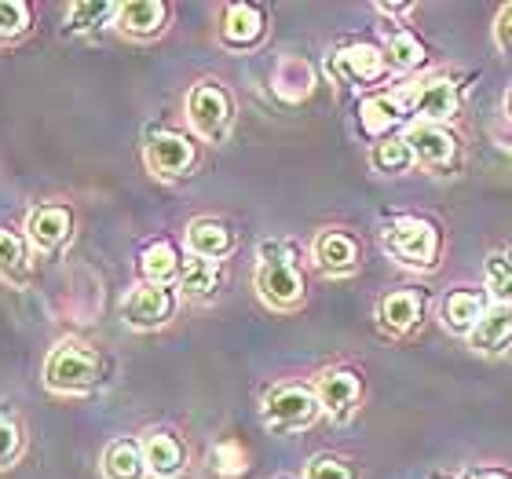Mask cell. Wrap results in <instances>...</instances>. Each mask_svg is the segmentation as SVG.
<instances>
[{"mask_svg":"<svg viewBox=\"0 0 512 479\" xmlns=\"http://www.w3.org/2000/svg\"><path fill=\"white\" fill-rule=\"evenodd\" d=\"M406 118H410V110H406L403 96H392V92H377L359 103V128L370 139H388Z\"/></svg>","mask_w":512,"mask_h":479,"instance_id":"obj_12","label":"cell"},{"mask_svg":"<svg viewBox=\"0 0 512 479\" xmlns=\"http://www.w3.org/2000/svg\"><path fill=\"white\" fill-rule=\"evenodd\" d=\"M139 271H143L147 286H169L172 278H180V256H176V249L169 242H154L143 249Z\"/></svg>","mask_w":512,"mask_h":479,"instance_id":"obj_26","label":"cell"},{"mask_svg":"<svg viewBox=\"0 0 512 479\" xmlns=\"http://www.w3.org/2000/svg\"><path fill=\"white\" fill-rule=\"evenodd\" d=\"M304 479H359V469L337 454H315L304 469Z\"/></svg>","mask_w":512,"mask_h":479,"instance_id":"obj_31","label":"cell"},{"mask_svg":"<svg viewBox=\"0 0 512 479\" xmlns=\"http://www.w3.org/2000/svg\"><path fill=\"white\" fill-rule=\"evenodd\" d=\"M30 30V4L26 0H0V41H15Z\"/></svg>","mask_w":512,"mask_h":479,"instance_id":"obj_32","label":"cell"},{"mask_svg":"<svg viewBox=\"0 0 512 479\" xmlns=\"http://www.w3.org/2000/svg\"><path fill=\"white\" fill-rule=\"evenodd\" d=\"M205 469L213 479H242L249 472V450L238 439H220L205 454Z\"/></svg>","mask_w":512,"mask_h":479,"instance_id":"obj_23","label":"cell"},{"mask_svg":"<svg viewBox=\"0 0 512 479\" xmlns=\"http://www.w3.org/2000/svg\"><path fill=\"white\" fill-rule=\"evenodd\" d=\"M275 479H304V476H275Z\"/></svg>","mask_w":512,"mask_h":479,"instance_id":"obj_39","label":"cell"},{"mask_svg":"<svg viewBox=\"0 0 512 479\" xmlns=\"http://www.w3.org/2000/svg\"><path fill=\"white\" fill-rule=\"evenodd\" d=\"M311 256H315L319 271H326V275H352L355 267H359V242L348 231L330 227V231H322L315 238Z\"/></svg>","mask_w":512,"mask_h":479,"instance_id":"obj_14","label":"cell"},{"mask_svg":"<svg viewBox=\"0 0 512 479\" xmlns=\"http://www.w3.org/2000/svg\"><path fill=\"white\" fill-rule=\"evenodd\" d=\"M0 275L4 278L26 275V249H22V238L11 235V231H0Z\"/></svg>","mask_w":512,"mask_h":479,"instance_id":"obj_33","label":"cell"},{"mask_svg":"<svg viewBox=\"0 0 512 479\" xmlns=\"http://www.w3.org/2000/svg\"><path fill=\"white\" fill-rule=\"evenodd\" d=\"M165 19H169V8L161 0H128V4H118L114 26L128 37H154L165 30Z\"/></svg>","mask_w":512,"mask_h":479,"instance_id":"obj_20","label":"cell"},{"mask_svg":"<svg viewBox=\"0 0 512 479\" xmlns=\"http://www.w3.org/2000/svg\"><path fill=\"white\" fill-rule=\"evenodd\" d=\"M370 165L381 176H403V172L414 169L417 161L406 136H388V139H377L374 147H370Z\"/></svg>","mask_w":512,"mask_h":479,"instance_id":"obj_24","label":"cell"},{"mask_svg":"<svg viewBox=\"0 0 512 479\" xmlns=\"http://www.w3.org/2000/svg\"><path fill=\"white\" fill-rule=\"evenodd\" d=\"M187 121H191V128L202 139L224 143L227 132H231V121H235V103H231V96L216 81H202L187 96Z\"/></svg>","mask_w":512,"mask_h":479,"instance_id":"obj_6","label":"cell"},{"mask_svg":"<svg viewBox=\"0 0 512 479\" xmlns=\"http://www.w3.org/2000/svg\"><path fill=\"white\" fill-rule=\"evenodd\" d=\"M216 286H220V267L213 260H202V256H191L187 264L180 267V289L183 297L205 300L213 297Z\"/></svg>","mask_w":512,"mask_h":479,"instance_id":"obj_27","label":"cell"},{"mask_svg":"<svg viewBox=\"0 0 512 479\" xmlns=\"http://www.w3.org/2000/svg\"><path fill=\"white\" fill-rule=\"evenodd\" d=\"M384 253L399 260L403 267L414 271H432L439 267V253H443V235L439 227L425 216H399L395 224L384 227L381 235Z\"/></svg>","mask_w":512,"mask_h":479,"instance_id":"obj_2","label":"cell"},{"mask_svg":"<svg viewBox=\"0 0 512 479\" xmlns=\"http://www.w3.org/2000/svg\"><path fill=\"white\" fill-rule=\"evenodd\" d=\"M264 11L256 4H231L224 11V26H220V37H224L227 48H253L260 37H264Z\"/></svg>","mask_w":512,"mask_h":479,"instance_id":"obj_21","label":"cell"},{"mask_svg":"<svg viewBox=\"0 0 512 479\" xmlns=\"http://www.w3.org/2000/svg\"><path fill=\"white\" fill-rule=\"evenodd\" d=\"M176 311V293L169 286H136L121 300V319L132 330H158L172 319Z\"/></svg>","mask_w":512,"mask_h":479,"instance_id":"obj_8","label":"cell"},{"mask_svg":"<svg viewBox=\"0 0 512 479\" xmlns=\"http://www.w3.org/2000/svg\"><path fill=\"white\" fill-rule=\"evenodd\" d=\"M487 308H491L487 293H480V289H450L447 297H443L439 315H443V326L450 333H472Z\"/></svg>","mask_w":512,"mask_h":479,"instance_id":"obj_19","label":"cell"},{"mask_svg":"<svg viewBox=\"0 0 512 479\" xmlns=\"http://www.w3.org/2000/svg\"><path fill=\"white\" fill-rule=\"evenodd\" d=\"M384 70H388V59L377 44H348L341 52H333L330 59V74L337 81H348V85H370V81H381Z\"/></svg>","mask_w":512,"mask_h":479,"instance_id":"obj_11","label":"cell"},{"mask_svg":"<svg viewBox=\"0 0 512 479\" xmlns=\"http://www.w3.org/2000/svg\"><path fill=\"white\" fill-rule=\"evenodd\" d=\"M469 344L480 355H502L512 344V304L494 300L491 308L483 311V319L476 322V330L469 333Z\"/></svg>","mask_w":512,"mask_h":479,"instance_id":"obj_16","label":"cell"},{"mask_svg":"<svg viewBox=\"0 0 512 479\" xmlns=\"http://www.w3.org/2000/svg\"><path fill=\"white\" fill-rule=\"evenodd\" d=\"M461 479H512V476H509V472H502V469H483V465H476V469L461 472Z\"/></svg>","mask_w":512,"mask_h":479,"instance_id":"obj_36","label":"cell"},{"mask_svg":"<svg viewBox=\"0 0 512 479\" xmlns=\"http://www.w3.org/2000/svg\"><path fill=\"white\" fill-rule=\"evenodd\" d=\"M421 315H425V293H417V289H395V293L381 297V304H377V322L392 337L417 330Z\"/></svg>","mask_w":512,"mask_h":479,"instance_id":"obj_13","label":"cell"},{"mask_svg":"<svg viewBox=\"0 0 512 479\" xmlns=\"http://www.w3.org/2000/svg\"><path fill=\"white\" fill-rule=\"evenodd\" d=\"M406 103V110L414 114L417 121H432V125H443L461 110V92L450 77L436 74L425 77V81H414V85L399 92Z\"/></svg>","mask_w":512,"mask_h":479,"instance_id":"obj_7","label":"cell"},{"mask_svg":"<svg viewBox=\"0 0 512 479\" xmlns=\"http://www.w3.org/2000/svg\"><path fill=\"white\" fill-rule=\"evenodd\" d=\"M494 44L502 55H512V4H505L494 19Z\"/></svg>","mask_w":512,"mask_h":479,"instance_id":"obj_35","label":"cell"},{"mask_svg":"<svg viewBox=\"0 0 512 479\" xmlns=\"http://www.w3.org/2000/svg\"><path fill=\"white\" fill-rule=\"evenodd\" d=\"M406 143L414 150V161L432 176H454L461 165V139L447 125L432 121H410L406 125Z\"/></svg>","mask_w":512,"mask_h":479,"instance_id":"obj_5","label":"cell"},{"mask_svg":"<svg viewBox=\"0 0 512 479\" xmlns=\"http://www.w3.org/2000/svg\"><path fill=\"white\" fill-rule=\"evenodd\" d=\"M187 249L191 256H202V260H224L231 249H235V231L224 224V220H213V216H198L187 227Z\"/></svg>","mask_w":512,"mask_h":479,"instance_id":"obj_17","label":"cell"},{"mask_svg":"<svg viewBox=\"0 0 512 479\" xmlns=\"http://www.w3.org/2000/svg\"><path fill=\"white\" fill-rule=\"evenodd\" d=\"M487 286H491L494 300L512 304V249L487 256Z\"/></svg>","mask_w":512,"mask_h":479,"instance_id":"obj_29","label":"cell"},{"mask_svg":"<svg viewBox=\"0 0 512 479\" xmlns=\"http://www.w3.org/2000/svg\"><path fill=\"white\" fill-rule=\"evenodd\" d=\"M256 293L264 304L278 311L297 308L304 300V275L297 267V253L286 242L260 245V264H256Z\"/></svg>","mask_w":512,"mask_h":479,"instance_id":"obj_1","label":"cell"},{"mask_svg":"<svg viewBox=\"0 0 512 479\" xmlns=\"http://www.w3.org/2000/svg\"><path fill=\"white\" fill-rule=\"evenodd\" d=\"M502 110H505V118L512 121V88L505 92V99H502Z\"/></svg>","mask_w":512,"mask_h":479,"instance_id":"obj_38","label":"cell"},{"mask_svg":"<svg viewBox=\"0 0 512 479\" xmlns=\"http://www.w3.org/2000/svg\"><path fill=\"white\" fill-rule=\"evenodd\" d=\"M143 161L158 180H176L194 165V143L180 132H154L143 147Z\"/></svg>","mask_w":512,"mask_h":479,"instance_id":"obj_10","label":"cell"},{"mask_svg":"<svg viewBox=\"0 0 512 479\" xmlns=\"http://www.w3.org/2000/svg\"><path fill=\"white\" fill-rule=\"evenodd\" d=\"M260 414H264V425L271 432H304L319 421L322 406H319V395L315 388H304V384H275L271 392L264 395V406H260Z\"/></svg>","mask_w":512,"mask_h":479,"instance_id":"obj_4","label":"cell"},{"mask_svg":"<svg viewBox=\"0 0 512 479\" xmlns=\"http://www.w3.org/2000/svg\"><path fill=\"white\" fill-rule=\"evenodd\" d=\"M384 59H388V66H392L395 74H410V70H417V66L425 63V44L417 41L410 30H395L392 37H388Z\"/></svg>","mask_w":512,"mask_h":479,"instance_id":"obj_28","label":"cell"},{"mask_svg":"<svg viewBox=\"0 0 512 479\" xmlns=\"http://www.w3.org/2000/svg\"><path fill=\"white\" fill-rule=\"evenodd\" d=\"M311 85H315V74H311V66L304 59H297V55H286L275 66V92L286 103H300L304 96H311Z\"/></svg>","mask_w":512,"mask_h":479,"instance_id":"obj_25","label":"cell"},{"mask_svg":"<svg viewBox=\"0 0 512 479\" xmlns=\"http://www.w3.org/2000/svg\"><path fill=\"white\" fill-rule=\"evenodd\" d=\"M103 476L107 479H147L143 443H136V439H114V443L103 450Z\"/></svg>","mask_w":512,"mask_h":479,"instance_id":"obj_22","label":"cell"},{"mask_svg":"<svg viewBox=\"0 0 512 479\" xmlns=\"http://www.w3.org/2000/svg\"><path fill=\"white\" fill-rule=\"evenodd\" d=\"M143 458H147V472L158 479H176L187 465V450L172 432L165 428H150L143 436Z\"/></svg>","mask_w":512,"mask_h":479,"instance_id":"obj_15","label":"cell"},{"mask_svg":"<svg viewBox=\"0 0 512 479\" xmlns=\"http://www.w3.org/2000/svg\"><path fill=\"white\" fill-rule=\"evenodd\" d=\"M22 454V428L11 414L0 410V469H11Z\"/></svg>","mask_w":512,"mask_h":479,"instance_id":"obj_34","label":"cell"},{"mask_svg":"<svg viewBox=\"0 0 512 479\" xmlns=\"http://www.w3.org/2000/svg\"><path fill=\"white\" fill-rule=\"evenodd\" d=\"M99 373H103L99 355L77 337L59 341L44 359V384L59 395H81L88 388H96Z\"/></svg>","mask_w":512,"mask_h":479,"instance_id":"obj_3","label":"cell"},{"mask_svg":"<svg viewBox=\"0 0 512 479\" xmlns=\"http://www.w3.org/2000/svg\"><path fill=\"white\" fill-rule=\"evenodd\" d=\"M70 227H74V216H70L66 205H41L26 220V235H30V242L37 249L52 253V249H59L70 238Z\"/></svg>","mask_w":512,"mask_h":479,"instance_id":"obj_18","label":"cell"},{"mask_svg":"<svg viewBox=\"0 0 512 479\" xmlns=\"http://www.w3.org/2000/svg\"><path fill=\"white\" fill-rule=\"evenodd\" d=\"M315 395H319L322 414H330L333 421H348L363 399V381L348 366H330L315 377Z\"/></svg>","mask_w":512,"mask_h":479,"instance_id":"obj_9","label":"cell"},{"mask_svg":"<svg viewBox=\"0 0 512 479\" xmlns=\"http://www.w3.org/2000/svg\"><path fill=\"white\" fill-rule=\"evenodd\" d=\"M107 19H118V4H70L66 8V22L74 33L96 30Z\"/></svg>","mask_w":512,"mask_h":479,"instance_id":"obj_30","label":"cell"},{"mask_svg":"<svg viewBox=\"0 0 512 479\" xmlns=\"http://www.w3.org/2000/svg\"><path fill=\"white\" fill-rule=\"evenodd\" d=\"M377 11H381V15H410L414 4H377Z\"/></svg>","mask_w":512,"mask_h":479,"instance_id":"obj_37","label":"cell"}]
</instances>
